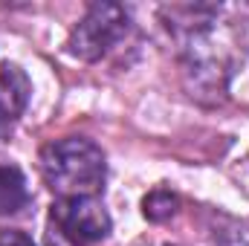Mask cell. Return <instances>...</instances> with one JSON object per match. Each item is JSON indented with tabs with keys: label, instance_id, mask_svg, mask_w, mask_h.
Wrapping results in <instances>:
<instances>
[{
	"label": "cell",
	"instance_id": "1",
	"mask_svg": "<svg viewBox=\"0 0 249 246\" xmlns=\"http://www.w3.org/2000/svg\"><path fill=\"white\" fill-rule=\"evenodd\" d=\"M177 12L186 15V20L174 18V32L183 44L188 96L200 102H220L238 64V32L226 23H217L220 9L214 6H183Z\"/></svg>",
	"mask_w": 249,
	"mask_h": 246
},
{
	"label": "cell",
	"instance_id": "2",
	"mask_svg": "<svg viewBox=\"0 0 249 246\" xmlns=\"http://www.w3.org/2000/svg\"><path fill=\"white\" fill-rule=\"evenodd\" d=\"M38 168L58 197H96L107 177L105 151L87 136H64L44 145Z\"/></svg>",
	"mask_w": 249,
	"mask_h": 246
},
{
	"label": "cell",
	"instance_id": "3",
	"mask_svg": "<svg viewBox=\"0 0 249 246\" xmlns=\"http://www.w3.org/2000/svg\"><path fill=\"white\" fill-rule=\"evenodd\" d=\"M130 29V15L119 3H90L87 15L75 23L70 32L67 50L70 55L81 61H99L105 58Z\"/></svg>",
	"mask_w": 249,
	"mask_h": 246
},
{
	"label": "cell",
	"instance_id": "4",
	"mask_svg": "<svg viewBox=\"0 0 249 246\" xmlns=\"http://www.w3.org/2000/svg\"><path fill=\"white\" fill-rule=\"evenodd\" d=\"M50 217L55 232L72 246H93L110 235V214L96 197H58Z\"/></svg>",
	"mask_w": 249,
	"mask_h": 246
},
{
	"label": "cell",
	"instance_id": "5",
	"mask_svg": "<svg viewBox=\"0 0 249 246\" xmlns=\"http://www.w3.org/2000/svg\"><path fill=\"white\" fill-rule=\"evenodd\" d=\"M29 93H32V84H29L26 72L18 64L6 61L0 67V145L9 139L18 116L26 110Z\"/></svg>",
	"mask_w": 249,
	"mask_h": 246
},
{
	"label": "cell",
	"instance_id": "6",
	"mask_svg": "<svg viewBox=\"0 0 249 246\" xmlns=\"http://www.w3.org/2000/svg\"><path fill=\"white\" fill-rule=\"evenodd\" d=\"M29 206V185L18 165H0V217H15Z\"/></svg>",
	"mask_w": 249,
	"mask_h": 246
},
{
	"label": "cell",
	"instance_id": "7",
	"mask_svg": "<svg viewBox=\"0 0 249 246\" xmlns=\"http://www.w3.org/2000/svg\"><path fill=\"white\" fill-rule=\"evenodd\" d=\"M180 209V197L168 188H154L151 194H145L142 200V214L151 220V223H162L168 217H174Z\"/></svg>",
	"mask_w": 249,
	"mask_h": 246
},
{
	"label": "cell",
	"instance_id": "8",
	"mask_svg": "<svg viewBox=\"0 0 249 246\" xmlns=\"http://www.w3.org/2000/svg\"><path fill=\"white\" fill-rule=\"evenodd\" d=\"M0 246H35V241L20 229H6L0 232Z\"/></svg>",
	"mask_w": 249,
	"mask_h": 246
}]
</instances>
